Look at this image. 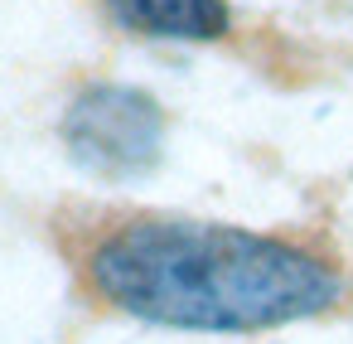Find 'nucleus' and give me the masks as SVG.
Instances as JSON below:
<instances>
[{
  "label": "nucleus",
  "instance_id": "1",
  "mask_svg": "<svg viewBox=\"0 0 353 344\" xmlns=\"http://www.w3.org/2000/svg\"><path fill=\"white\" fill-rule=\"evenodd\" d=\"M97 291L150 325L266 329L319 315L339 276L314 252L223 223L141 218L92 252Z\"/></svg>",
  "mask_w": 353,
  "mask_h": 344
},
{
  "label": "nucleus",
  "instance_id": "2",
  "mask_svg": "<svg viewBox=\"0 0 353 344\" xmlns=\"http://www.w3.org/2000/svg\"><path fill=\"white\" fill-rule=\"evenodd\" d=\"M63 141L83 170L107 175V180H131L160 160L165 122H160L155 97H145L141 88L97 83L73 97L63 117Z\"/></svg>",
  "mask_w": 353,
  "mask_h": 344
},
{
  "label": "nucleus",
  "instance_id": "3",
  "mask_svg": "<svg viewBox=\"0 0 353 344\" xmlns=\"http://www.w3.org/2000/svg\"><path fill=\"white\" fill-rule=\"evenodd\" d=\"M107 10L131 35L189 39V44L223 39L228 25H232V10L223 0H107Z\"/></svg>",
  "mask_w": 353,
  "mask_h": 344
}]
</instances>
